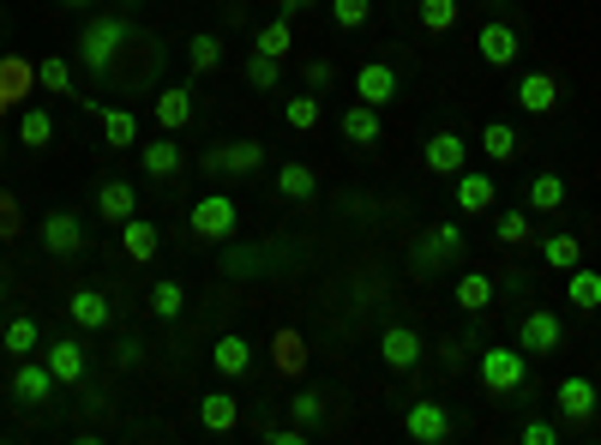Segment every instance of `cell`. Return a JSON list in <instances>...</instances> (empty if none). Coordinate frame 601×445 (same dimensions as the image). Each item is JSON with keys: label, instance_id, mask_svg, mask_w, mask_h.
Returning <instances> with one entry per match:
<instances>
[{"label": "cell", "instance_id": "6da1fadb", "mask_svg": "<svg viewBox=\"0 0 601 445\" xmlns=\"http://www.w3.org/2000/svg\"><path fill=\"white\" fill-rule=\"evenodd\" d=\"M120 49H127V18H115V13H103V7H97V13L79 25L73 61H79L85 73H97V79H108V66L120 61Z\"/></svg>", "mask_w": 601, "mask_h": 445}, {"label": "cell", "instance_id": "7a4b0ae2", "mask_svg": "<svg viewBox=\"0 0 601 445\" xmlns=\"http://www.w3.org/2000/svg\"><path fill=\"white\" fill-rule=\"evenodd\" d=\"M523 380H529V355H523L517 343H494V349H482V385L494 397L523 392Z\"/></svg>", "mask_w": 601, "mask_h": 445}, {"label": "cell", "instance_id": "3957f363", "mask_svg": "<svg viewBox=\"0 0 601 445\" xmlns=\"http://www.w3.org/2000/svg\"><path fill=\"white\" fill-rule=\"evenodd\" d=\"M235 223H241V205L229 193H205L193 211H187V229H193L199 241H229L235 236Z\"/></svg>", "mask_w": 601, "mask_h": 445}, {"label": "cell", "instance_id": "277c9868", "mask_svg": "<svg viewBox=\"0 0 601 445\" xmlns=\"http://www.w3.org/2000/svg\"><path fill=\"white\" fill-rule=\"evenodd\" d=\"M565 343V326H560V314H548V307H529V314L517 319V349L536 361V355H553Z\"/></svg>", "mask_w": 601, "mask_h": 445}, {"label": "cell", "instance_id": "5b68a950", "mask_svg": "<svg viewBox=\"0 0 601 445\" xmlns=\"http://www.w3.org/2000/svg\"><path fill=\"white\" fill-rule=\"evenodd\" d=\"M553 404H560V421H565V428H589V421H596V409H601L596 380H584V373H565L560 392H553Z\"/></svg>", "mask_w": 601, "mask_h": 445}, {"label": "cell", "instance_id": "8992f818", "mask_svg": "<svg viewBox=\"0 0 601 445\" xmlns=\"http://www.w3.org/2000/svg\"><path fill=\"white\" fill-rule=\"evenodd\" d=\"M54 392H61V380L49 373V361H30V355H18V367H13V397L25 409H42V404H54Z\"/></svg>", "mask_w": 601, "mask_h": 445}, {"label": "cell", "instance_id": "52a82bcc", "mask_svg": "<svg viewBox=\"0 0 601 445\" xmlns=\"http://www.w3.org/2000/svg\"><path fill=\"white\" fill-rule=\"evenodd\" d=\"M210 175H253V169H265V144L259 139H235V144H210L205 157Z\"/></svg>", "mask_w": 601, "mask_h": 445}, {"label": "cell", "instance_id": "ba28073f", "mask_svg": "<svg viewBox=\"0 0 601 445\" xmlns=\"http://www.w3.org/2000/svg\"><path fill=\"white\" fill-rule=\"evenodd\" d=\"M421 163H427L433 175H451V181H458L463 169H470V139H463V132H433L427 144H421Z\"/></svg>", "mask_w": 601, "mask_h": 445}, {"label": "cell", "instance_id": "9c48e42d", "mask_svg": "<svg viewBox=\"0 0 601 445\" xmlns=\"http://www.w3.org/2000/svg\"><path fill=\"white\" fill-rule=\"evenodd\" d=\"M463 253V229L458 223H433L427 236L415 241V271H439V265H451Z\"/></svg>", "mask_w": 601, "mask_h": 445}, {"label": "cell", "instance_id": "30bf717a", "mask_svg": "<svg viewBox=\"0 0 601 445\" xmlns=\"http://www.w3.org/2000/svg\"><path fill=\"white\" fill-rule=\"evenodd\" d=\"M404 433H409L415 445H439V440H451V409L433 404V397H421V404H409V409H404Z\"/></svg>", "mask_w": 601, "mask_h": 445}, {"label": "cell", "instance_id": "8fae6325", "mask_svg": "<svg viewBox=\"0 0 601 445\" xmlns=\"http://www.w3.org/2000/svg\"><path fill=\"white\" fill-rule=\"evenodd\" d=\"M421 355H427V343H421V331H415V326H385V338H380V361L392 367V373H415Z\"/></svg>", "mask_w": 601, "mask_h": 445}, {"label": "cell", "instance_id": "7c38bea8", "mask_svg": "<svg viewBox=\"0 0 601 445\" xmlns=\"http://www.w3.org/2000/svg\"><path fill=\"white\" fill-rule=\"evenodd\" d=\"M37 236H42V247H49L54 259H73V253H85V223H79V211H49Z\"/></svg>", "mask_w": 601, "mask_h": 445}, {"label": "cell", "instance_id": "4fadbf2b", "mask_svg": "<svg viewBox=\"0 0 601 445\" xmlns=\"http://www.w3.org/2000/svg\"><path fill=\"white\" fill-rule=\"evenodd\" d=\"M42 361H49V373L61 385H79L85 373H91V349H85L79 338H54L49 349H42Z\"/></svg>", "mask_w": 601, "mask_h": 445}, {"label": "cell", "instance_id": "5bb4252c", "mask_svg": "<svg viewBox=\"0 0 601 445\" xmlns=\"http://www.w3.org/2000/svg\"><path fill=\"white\" fill-rule=\"evenodd\" d=\"M397 66H385V61H367V66H355V97L361 103H373V109H385V103H397Z\"/></svg>", "mask_w": 601, "mask_h": 445}, {"label": "cell", "instance_id": "9a60e30c", "mask_svg": "<svg viewBox=\"0 0 601 445\" xmlns=\"http://www.w3.org/2000/svg\"><path fill=\"white\" fill-rule=\"evenodd\" d=\"M66 319H73L79 331H108L115 307H108L103 289H73V295H66Z\"/></svg>", "mask_w": 601, "mask_h": 445}, {"label": "cell", "instance_id": "2e32d148", "mask_svg": "<svg viewBox=\"0 0 601 445\" xmlns=\"http://www.w3.org/2000/svg\"><path fill=\"white\" fill-rule=\"evenodd\" d=\"M210 367H217L222 380H241V373H253V343L241 338V331H222V338L210 343Z\"/></svg>", "mask_w": 601, "mask_h": 445}, {"label": "cell", "instance_id": "e0dca14e", "mask_svg": "<svg viewBox=\"0 0 601 445\" xmlns=\"http://www.w3.org/2000/svg\"><path fill=\"white\" fill-rule=\"evenodd\" d=\"M494 205H499V193H494V175H482V169H463V175H458V211H463V217H494Z\"/></svg>", "mask_w": 601, "mask_h": 445}, {"label": "cell", "instance_id": "ac0fdd59", "mask_svg": "<svg viewBox=\"0 0 601 445\" xmlns=\"http://www.w3.org/2000/svg\"><path fill=\"white\" fill-rule=\"evenodd\" d=\"M181 144H175V132H163V139L139 144V169L151 175V181H169V175H181Z\"/></svg>", "mask_w": 601, "mask_h": 445}, {"label": "cell", "instance_id": "d6986e66", "mask_svg": "<svg viewBox=\"0 0 601 445\" xmlns=\"http://www.w3.org/2000/svg\"><path fill=\"white\" fill-rule=\"evenodd\" d=\"M475 54H482L487 66H511L517 61V30H511L506 18H487L482 37H475Z\"/></svg>", "mask_w": 601, "mask_h": 445}, {"label": "cell", "instance_id": "ffe728a7", "mask_svg": "<svg viewBox=\"0 0 601 445\" xmlns=\"http://www.w3.org/2000/svg\"><path fill=\"white\" fill-rule=\"evenodd\" d=\"M553 103H560V79H553V73H523L517 79V109L523 115H553Z\"/></svg>", "mask_w": 601, "mask_h": 445}, {"label": "cell", "instance_id": "44dd1931", "mask_svg": "<svg viewBox=\"0 0 601 445\" xmlns=\"http://www.w3.org/2000/svg\"><path fill=\"white\" fill-rule=\"evenodd\" d=\"M337 127H343V139H349V144H380L385 139V115L373 103H361V97H355L349 115H337Z\"/></svg>", "mask_w": 601, "mask_h": 445}, {"label": "cell", "instance_id": "7402d4cb", "mask_svg": "<svg viewBox=\"0 0 601 445\" xmlns=\"http://www.w3.org/2000/svg\"><path fill=\"white\" fill-rule=\"evenodd\" d=\"M120 247H127V259H132V265L157 259V247H163V229H157L151 217H127V223H120Z\"/></svg>", "mask_w": 601, "mask_h": 445}, {"label": "cell", "instance_id": "603a6c76", "mask_svg": "<svg viewBox=\"0 0 601 445\" xmlns=\"http://www.w3.org/2000/svg\"><path fill=\"white\" fill-rule=\"evenodd\" d=\"M97 211H103V223L139 217V193H132V181H103L97 187Z\"/></svg>", "mask_w": 601, "mask_h": 445}, {"label": "cell", "instance_id": "cb8c5ba5", "mask_svg": "<svg viewBox=\"0 0 601 445\" xmlns=\"http://www.w3.org/2000/svg\"><path fill=\"white\" fill-rule=\"evenodd\" d=\"M193 115H199V109H193V91H187V85L157 91V127H163V132H181Z\"/></svg>", "mask_w": 601, "mask_h": 445}, {"label": "cell", "instance_id": "d4e9b609", "mask_svg": "<svg viewBox=\"0 0 601 445\" xmlns=\"http://www.w3.org/2000/svg\"><path fill=\"white\" fill-rule=\"evenodd\" d=\"M199 421H205L210 433H235V428H241V397L205 392V404H199Z\"/></svg>", "mask_w": 601, "mask_h": 445}, {"label": "cell", "instance_id": "484cf974", "mask_svg": "<svg viewBox=\"0 0 601 445\" xmlns=\"http://www.w3.org/2000/svg\"><path fill=\"white\" fill-rule=\"evenodd\" d=\"M144 307H151L157 319H181L187 314V283H181V277H157L151 295H144Z\"/></svg>", "mask_w": 601, "mask_h": 445}, {"label": "cell", "instance_id": "4316f807", "mask_svg": "<svg viewBox=\"0 0 601 445\" xmlns=\"http://www.w3.org/2000/svg\"><path fill=\"white\" fill-rule=\"evenodd\" d=\"M277 193L295 199V205H307V199L319 193V175L307 169V163H277Z\"/></svg>", "mask_w": 601, "mask_h": 445}, {"label": "cell", "instance_id": "83f0119b", "mask_svg": "<svg viewBox=\"0 0 601 445\" xmlns=\"http://www.w3.org/2000/svg\"><path fill=\"white\" fill-rule=\"evenodd\" d=\"M97 120H103L108 151H132V144H139V115H127V109H97Z\"/></svg>", "mask_w": 601, "mask_h": 445}, {"label": "cell", "instance_id": "f1b7e54d", "mask_svg": "<svg viewBox=\"0 0 601 445\" xmlns=\"http://www.w3.org/2000/svg\"><path fill=\"white\" fill-rule=\"evenodd\" d=\"M253 49L271 54V61H289V49H295V25H289V13L283 18H265L259 37H253Z\"/></svg>", "mask_w": 601, "mask_h": 445}, {"label": "cell", "instance_id": "f546056e", "mask_svg": "<svg viewBox=\"0 0 601 445\" xmlns=\"http://www.w3.org/2000/svg\"><path fill=\"white\" fill-rule=\"evenodd\" d=\"M451 302H458L463 314H487V307H494V277L463 271V277H458V295H451Z\"/></svg>", "mask_w": 601, "mask_h": 445}, {"label": "cell", "instance_id": "4dcf8cb0", "mask_svg": "<svg viewBox=\"0 0 601 445\" xmlns=\"http://www.w3.org/2000/svg\"><path fill=\"white\" fill-rule=\"evenodd\" d=\"M541 265H548V271H572V265H584V241L565 236V229H560V236H548V241H541Z\"/></svg>", "mask_w": 601, "mask_h": 445}, {"label": "cell", "instance_id": "1f68e13d", "mask_svg": "<svg viewBox=\"0 0 601 445\" xmlns=\"http://www.w3.org/2000/svg\"><path fill=\"white\" fill-rule=\"evenodd\" d=\"M565 295H572V307L596 314V307H601V271H584V265H572V271H565Z\"/></svg>", "mask_w": 601, "mask_h": 445}, {"label": "cell", "instance_id": "d6a6232c", "mask_svg": "<svg viewBox=\"0 0 601 445\" xmlns=\"http://www.w3.org/2000/svg\"><path fill=\"white\" fill-rule=\"evenodd\" d=\"M289 416H295V428H319V421L331 416V397L314 392V385H300V392L289 397Z\"/></svg>", "mask_w": 601, "mask_h": 445}, {"label": "cell", "instance_id": "836d02e7", "mask_svg": "<svg viewBox=\"0 0 601 445\" xmlns=\"http://www.w3.org/2000/svg\"><path fill=\"white\" fill-rule=\"evenodd\" d=\"M529 211H541V217H553V211H565V181L553 169H541L536 181H529Z\"/></svg>", "mask_w": 601, "mask_h": 445}, {"label": "cell", "instance_id": "e575fe53", "mask_svg": "<svg viewBox=\"0 0 601 445\" xmlns=\"http://www.w3.org/2000/svg\"><path fill=\"white\" fill-rule=\"evenodd\" d=\"M49 139H54V115H49V109H18V144H25V151H42Z\"/></svg>", "mask_w": 601, "mask_h": 445}, {"label": "cell", "instance_id": "d590c367", "mask_svg": "<svg viewBox=\"0 0 601 445\" xmlns=\"http://www.w3.org/2000/svg\"><path fill=\"white\" fill-rule=\"evenodd\" d=\"M494 236L506 241V247H529V241H536V223H529V211H499Z\"/></svg>", "mask_w": 601, "mask_h": 445}, {"label": "cell", "instance_id": "8d00e7d4", "mask_svg": "<svg viewBox=\"0 0 601 445\" xmlns=\"http://www.w3.org/2000/svg\"><path fill=\"white\" fill-rule=\"evenodd\" d=\"M283 120H289L295 132H314L319 120H325V109H319V91H300V97H289V103H283Z\"/></svg>", "mask_w": 601, "mask_h": 445}, {"label": "cell", "instance_id": "74e56055", "mask_svg": "<svg viewBox=\"0 0 601 445\" xmlns=\"http://www.w3.org/2000/svg\"><path fill=\"white\" fill-rule=\"evenodd\" d=\"M37 85H42L49 97H66V91H73V61H61V54H42V61H37Z\"/></svg>", "mask_w": 601, "mask_h": 445}, {"label": "cell", "instance_id": "f35d334b", "mask_svg": "<svg viewBox=\"0 0 601 445\" xmlns=\"http://www.w3.org/2000/svg\"><path fill=\"white\" fill-rule=\"evenodd\" d=\"M0 349H7V355H37V349H42L37 319H13V326L0 331Z\"/></svg>", "mask_w": 601, "mask_h": 445}, {"label": "cell", "instance_id": "ab89813d", "mask_svg": "<svg viewBox=\"0 0 601 445\" xmlns=\"http://www.w3.org/2000/svg\"><path fill=\"white\" fill-rule=\"evenodd\" d=\"M187 66H193V73H217V66H222V37L199 30V37L187 42Z\"/></svg>", "mask_w": 601, "mask_h": 445}, {"label": "cell", "instance_id": "60d3db41", "mask_svg": "<svg viewBox=\"0 0 601 445\" xmlns=\"http://www.w3.org/2000/svg\"><path fill=\"white\" fill-rule=\"evenodd\" d=\"M482 151H487V163H506L511 151H517V127H506V120H487V132H482Z\"/></svg>", "mask_w": 601, "mask_h": 445}, {"label": "cell", "instance_id": "b9f144b4", "mask_svg": "<svg viewBox=\"0 0 601 445\" xmlns=\"http://www.w3.org/2000/svg\"><path fill=\"white\" fill-rule=\"evenodd\" d=\"M421 30H433V37H445V30L458 25V0H421Z\"/></svg>", "mask_w": 601, "mask_h": 445}, {"label": "cell", "instance_id": "7bdbcfd3", "mask_svg": "<svg viewBox=\"0 0 601 445\" xmlns=\"http://www.w3.org/2000/svg\"><path fill=\"white\" fill-rule=\"evenodd\" d=\"M277 79H283V61H271V54L253 49L247 54V85H253V91H277Z\"/></svg>", "mask_w": 601, "mask_h": 445}, {"label": "cell", "instance_id": "ee69618b", "mask_svg": "<svg viewBox=\"0 0 601 445\" xmlns=\"http://www.w3.org/2000/svg\"><path fill=\"white\" fill-rule=\"evenodd\" d=\"M30 79H37V61H18V54L13 61H0V97H18Z\"/></svg>", "mask_w": 601, "mask_h": 445}, {"label": "cell", "instance_id": "f6af8a7d", "mask_svg": "<svg viewBox=\"0 0 601 445\" xmlns=\"http://www.w3.org/2000/svg\"><path fill=\"white\" fill-rule=\"evenodd\" d=\"M331 18H337L343 30H361L367 18H373V0H331Z\"/></svg>", "mask_w": 601, "mask_h": 445}, {"label": "cell", "instance_id": "bcb514c9", "mask_svg": "<svg viewBox=\"0 0 601 445\" xmlns=\"http://www.w3.org/2000/svg\"><path fill=\"white\" fill-rule=\"evenodd\" d=\"M517 440H523V445H560L565 428H560V421H523Z\"/></svg>", "mask_w": 601, "mask_h": 445}, {"label": "cell", "instance_id": "7dc6e473", "mask_svg": "<svg viewBox=\"0 0 601 445\" xmlns=\"http://www.w3.org/2000/svg\"><path fill=\"white\" fill-rule=\"evenodd\" d=\"M300 79H307V91H331V85H337V66H331L325 54H314V61L300 66Z\"/></svg>", "mask_w": 601, "mask_h": 445}, {"label": "cell", "instance_id": "c3c4849f", "mask_svg": "<svg viewBox=\"0 0 601 445\" xmlns=\"http://www.w3.org/2000/svg\"><path fill=\"white\" fill-rule=\"evenodd\" d=\"M277 361H283V373H300V367H307V355H300L295 338H277Z\"/></svg>", "mask_w": 601, "mask_h": 445}, {"label": "cell", "instance_id": "681fc988", "mask_svg": "<svg viewBox=\"0 0 601 445\" xmlns=\"http://www.w3.org/2000/svg\"><path fill=\"white\" fill-rule=\"evenodd\" d=\"M271 445H307V428H265Z\"/></svg>", "mask_w": 601, "mask_h": 445}, {"label": "cell", "instance_id": "f907efd6", "mask_svg": "<svg viewBox=\"0 0 601 445\" xmlns=\"http://www.w3.org/2000/svg\"><path fill=\"white\" fill-rule=\"evenodd\" d=\"M54 7H66V13H97L103 0H54Z\"/></svg>", "mask_w": 601, "mask_h": 445}, {"label": "cell", "instance_id": "816d5d0a", "mask_svg": "<svg viewBox=\"0 0 601 445\" xmlns=\"http://www.w3.org/2000/svg\"><path fill=\"white\" fill-rule=\"evenodd\" d=\"M307 7H319V0H283V13L295 18V13H307Z\"/></svg>", "mask_w": 601, "mask_h": 445}, {"label": "cell", "instance_id": "f5cc1de1", "mask_svg": "<svg viewBox=\"0 0 601 445\" xmlns=\"http://www.w3.org/2000/svg\"><path fill=\"white\" fill-rule=\"evenodd\" d=\"M0 307H7V277H0Z\"/></svg>", "mask_w": 601, "mask_h": 445}, {"label": "cell", "instance_id": "db71d44e", "mask_svg": "<svg viewBox=\"0 0 601 445\" xmlns=\"http://www.w3.org/2000/svg\"><path fill=\"white\" fill-rule=\"evenodd\" d=\"M0 151H7V139H0Z\"/></svg>", "mask_w": 601, "mask_h": 445}]
</instances>
